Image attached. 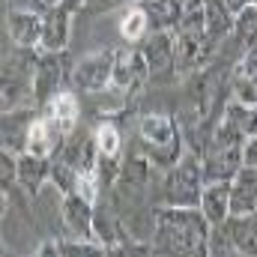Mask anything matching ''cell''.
Returning <instances> with one entry per match:
<instances>
[{"label":"cell","instance_id":"18","mask_svg":"<svg viewBox=\"0 0 257 257\" xmlns=\"http://www.w3.org/2000/svg\"><path fill=\"white\" fill-rule=\"evenodd\" d=\"M78 177H81V171H78L75 165H69L63 159L51 162V177H48V183L63 194V197L72 194V192H78Z\"/></svg>","mask_w":257,"mask_h":257},{"label":"cell","instance_id":"4","mask_svg":"<svg viewBox=\"0 0 257 257\" xmlns=\"http://www.w3.org/2000/svg\"><path fill=\"white\" fill-rule=\"evenodd\" d=\"M114 60H117V48H102V51H90L84 54L78 63L72 66V90L81 93H99L105 87H111V75H114Z\"/></svg>","mask_w":257,"mask_h":257},{"label":"cell","instance_id":"3","mask_svg":"<svg viewBox=\"0 0 257 257\" xmlns=\"http://www.w3.org/2000/svg\"><path fill=\"white\" fill-rule=\"evenodd\" d=\"M72 78V69L66 63V51H42L39 54V63L30 75V90H33V105L42 108L48 105L57 93H60V84Z\"/></svg>","mask_w":257,"mask_h":257},{"label":"cell","instance_id":"16","mask_svg":"<svg viewBox=\"0 0 257 257\" xmlns=\"http://www.w3.org/2000/svg\"><path fill=\"white\" fill-rule=\"evenodd\" d=\"M48 114L54 117V123L63 128L66 135H72V132H75V126H78V114H81V105H78L75 93L60 90V93L48 102Z\"/></svg>","mask_w":257,"mask_h":257},{"label":"cell","instance_id":"11","mask_svg":"<svg viewBox=\"0 0 257 257\" xmlns=\"http://www.w3.org/2000/svg\"><path fill=\"white\" fill-rule=\"evenodd\" d=\"M72 36V12L60 6L45 9V24H42V51H66Z\"/></svg>","mask_w":257,"mask_h":257},{"label":"cell","instance_id":"15","mask_svg":"<svg viewBox=\"0 0 257 257\" xmlns=\"http://www.w3.org/2000/svg\"><path fill=\"white\" fill-rule=\"evenodd\" d=\"M230 239H233V248L236 254L245 257H257V212L251 215H230L224 221Z\"/></svg>","mask_w":257,"mask_h":257},{"label":"cell","instance_id":"21","mask_svg":"<svg viewBox=\"0 0 257 257\" xmlns=\"http://www.w3.org/2000/svg\"><path fill=\"white\" fill-rule=\"evenodd\" d=\"M233 99L254 108L257 105V75L251 78H233Z\"/></svg>","mask_w":257,"mask_h":257},{"label":"cell","instance_id":"5","mask_svg":"<svg viewBox=\"0 0 257 257\" xmlns=\"http://www.w3.org/2000/svg\"><path fill=\"white\" fill-rule=\"evenodd\" d=\"M42 24H45V12L42 15L33 9H9L6 12V33L15 42V48H39Z\"/></svg>","mask_w":257,"mask_h":257},{"label":"cell","instance_id":"17","mask_svg":"<svg viewBox=\"0 0 257 257\" xmlns=\"http://www.w3.org/2000/svg\"><path fill=\"white\" fill-rule=\"evenodd\" d=\"M150 15H147V9L144 6H135V9H128L126 15L120 18V36L126 39V42H141L147 33H150Z\"/></svg>","mask_w":257,"mask_h":257},{"label":"cell","instance_id":"23","mask_svg":"<svg viewBox=\"0 0 257 257\" xmlns=\"http://www.w3.org/2000/svg\"><path fill=\"white\" fill-rule=\"evenodd\" d=\"M120 3H132V0H96V12H108V9H114V6H120Z\"/></svg>","mask_w":257,"mask_h":257},{"label":"cell","instance_id":"12","mask_svg":"<svg viewBox=\"0 0 257 257\" xmlns=\"http://www.w3.org/2000/svg\"><path fill=\"white\" fill-rule=\"evenodd\" d=\"M257 212V168L242 165L230 183V215Z\"/></svg>","mask_w":257,"mask_h":257},{"label":"cell","instance_id":"9","mask_svg":"<svg viewBox=\"0 0 257 257\" xmlns=\"http://www.w3.org/2000/svg\"><path fill=\"white\" fill-rule=\"evenodd\" d=\"M141 138H144L147 150H171L177 144H186L177 120H171L165 114H144L141 117Z\"/></svg>","mask_w":257,"mask_h":257},{"label":"cell","instance_id":"24","mask_svg":"<svg viewBox=\"0 0 257 257\" xmlns=\"http://www.w3.org/2000/svg\"><path fill=\"white\" fill-rule=\"evenodd\" d=\"M227 6H230V12H233V15H239L242 9L254 6V0H227Z\"/></svg>","mask_w":257,"mask_h":257},{"label":"cell","instance_id":"8","mask_svg":"<svg viewBox=\"0 0 257 257\" xmlns=\"http://www.w3.org/2000/svg\"><path fill=\"white\" fill-rule=\"evenodd\" d=\"M96 203L87 200L84 194L72 192L63 197V224L69 230V236H84L93 239V227H96Z\"/></svg>","mask_w":257,"mask_h":257},{"label":"cell","instance_id":"20","mask_svg":"<svg viewBox=\"0 0 257 257\" xmlns=\"http://www.w3.org/2000/svg\"><path fill=\"white\" fill-rule=\"evenodd\" d=\"M96 141H99L102 156H120V153H123V135H120V128L114 126L111 120L99 123V128H96Z\"/></svg>","mask_w":257,"mask_h":257},{"label":"cell","instance_id":"6","mask_svg":"<svg viewBox=\"0 0 257 257\" xmlns=\"http://www.w3.org/2000/svg\"><path fill=\"white\" fill-rule=\"evenodd\" d=\"M242 168V147H218L209 144L203 156V177L206 183H233Z\"/></svg>","mask_w":257,"mask_h":257},{"label":"cell","instance_id":"7","mask_svg":"<svg viewBox=\"0 0 257 257\" xmlns=\"http://www.w3.org/2000/svg\"><path fill=\"white\" fill-rule=\"evenodd\" d=\"M66 138H69V135L54 123V117H51V114H42V117L30 120L24 153H33V156H45V159H51L54 153H60V147H63Z\"/></svg>","mask_w":257,"mask_h":257},{"label":"cell","instance_id":"1","mask_svg":"<svg viewBox=\"0 0 257 257\" xmlns=\"http://www.w3.org/2000/svg\"><path fill=\"white\" fill-rule=\"evenodd\" d=\"M212 224L200 206H159L153 212V248L171 254H209Z\"/></svg>","mask_w":257,"mask_h":257},{"label":"cell","instance_id":"25","mask_svg":"<svg viewBox=\"0 0 257 257\" xmlns=\"http://www.w3.org/2000/svg\"><path fill=\"white\" fill-rule=\"evenodd\" d=\"M60 3H63V6L69 9V12H72V15H75V12H81V9H84L90 0H60Z\"/></svg>","mask_w":257,"mask_h":257},{"label":"cell","instance_id":"22","mask_svg":"<svg viewBox=\"0 0 257 257\" xmlns=\"http://www.w3.org/2000/svg\"><path fill=\"white\" fill-rule=\"evenodd\" d=\"M242 165L257 168V135L254 138H245V144H242Z\"/></svg>","mask_w":257,"mask_h":257},{"label":"cell","instance_id":"10","mask_svg":"<svg viewBox=\"0 0 257 257\" xmlns=\"http://www.w3.org/2000/svg\"><path fill=\"white\" fill-rule=\"evenodd\" d=\"M153 159H150V153L147 156H141V153H135V156H128L126 162H123V171H120V180H117V194H123V197H135V194H144L147 192V186H150V180H153Z\"/></svg>","mask_w":257,"mask_h":257},{"label":"cell","instance_id":"14","mask_svg":"<svg viewBox=\"0 0 257 257\" xmlns=\"http://www.w3.org/2000/svg\"><path fill=\"white\" fill-rule=\"evenodd\" d=\"M200 212L212 227L224 224L230 218V183H206L200 192Z\"/></svg>","mask_w":257,"mask_h":257},{"label":"cell","instance_id":"19","mask_svg":"<svg viewBox=\"0 0 257 257\" xmlns=\"http://www.w3.org/2000/svg\"><path fill=\"white\" fill-rule=\"evenodd\" d=\"M230 39L239 42V51L257 42V6H248V9H242L236 15V27H233V36Z\"/></svg>","mask_w":257,"mask_h":257},{"label":"cell","instance_id":"13","mask_svg":"<svg viewBox=\"0 0 257 257\" xmlns=\"http://www.w3.org/2000/svg\"><path fill=\"white\" fill-rule=\"evenodd\" d=\"M48 177H51V162L45 156H33V153L18 156V186L27 192V197H36L42 192Z\"/></svg>","mask_w":257,"mask_h":257},{"label":"cell","instance_id":"2","mask_svg":"<svg viewBox=\"0 0 257 257\" xmlns=\"http://www.w3.org/2000/svg\"><path fill=\"white\" fill-rule=\"evenodd\" d=\"M206 186L203 177V159L186 150V156L165 171V189H162V206H200V192Z\"/></svg>","mask_w":257,"mask_h":257}]
</instances>
